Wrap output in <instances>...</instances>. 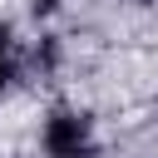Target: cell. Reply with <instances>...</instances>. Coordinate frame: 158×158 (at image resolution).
I'll return each mask as SVG.
<instances>
[{
	"label": "cell",
	"instance_id": "3",
	"mask_svg": "<svg viewBox=\"0 0 158 158\" xmlns=\"http://www.w3.org/2000/svg\"><path fill=\"white\" fill-rule=\"evenodd\" d=\"M30 10L35 15H49V10H59V0H30Z\"/></svg>",
	"mask_w": 158,
	"mask_h": 158
},
{
	"label": "cell",
	"instance_id": "1",
	"mask_svg": "<svg viewBox=\"0 0 158 158\" xmlns=\"http://www.w3.org/2000/svg\"><path fill=\"white\" fill-rule=\"evenodd\" d=\"M44 153L49 158H99V143H94V128L84 114L74 109H59L44 118Z\"/></svg>",
	"mask_w": 158,
	"mask_h": 158
},
{
	"label": "cell",
	"instance_id": "4",
	"mask_svg": "<svg viewBox=\"0 0 158 158\" xmlns=\"http://www.w3.org/2000/svg\"><path fill=\"white\" fill-rule=\"evenodd\" d=\"M128 5H143V0H128Z\"/></svg>",
	"mask_w": 158,
	"mask_h": 158
},
{
	"label": "cell",
	"instance_id": "2",
	"mask_svg": "<svg viewBox=\"0 0 158 158\" xmlns=\"http://www.w3.org/2000/svg\"><path fill=\"white\" fill-rule=\"evenodd\" d=\"M10 74H15V49H10V30L0 25V89L10 84Z\"/></svg>",
	"mask_w": 158,
	"mask_h": 158
}]
</instances>
